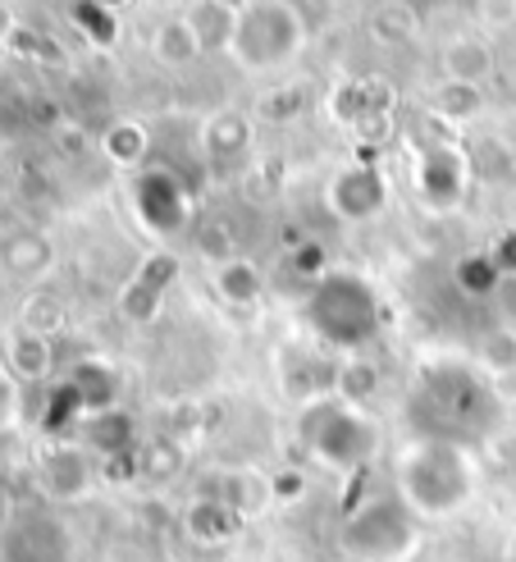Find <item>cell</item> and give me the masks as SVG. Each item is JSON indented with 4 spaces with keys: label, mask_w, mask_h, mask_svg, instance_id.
<instances>
[{
    "label": "cell",
    "mask_w": 516,
    "mask_h": 562,
    "mask_svg": "<svg viewBox=\"0 0 516 562\" xmlns=\"http://www.w3.org/2000/svg\"><path fill=\"white\" fill-rule=\"evenodd\" d=\"M69 384L78 389V398L88 412H105L110 398H114V371L101 367V361H82V367L69 375Z\"/></svg>",
    "instance_id": "ffe728a7"
},
{
    "label": "cell",
    "mask_w": 516,
    "mask_h": 562,
    "mask_svg": "<svg viewBox=\"0 0 516 562\" xmlns=\"http://www.w3.org/2000/svg\"><path fill=\"white\" fill-rule=\"evenodd\" d=\"M197 50H202V42H197V33H192L188 14H179V19H165V23L156 27V55H160L165 65H188Z\"/></svg>",
    "instance_id": "e0dca14e"
},
{
    "label": "cell",
    "mask_w": 516,
    "mask_h": 562,
    "mask_svg": "<svg viewBox=\"0 0 516 562\" xmlns=\"http://www.w3.org/2000/svg\"><path fill=\"white\" fill-rule=\"evenodd\" d=\"M215 293L228 302V306H251L261 302V270L243 257H228L215 266Z\"/></svg>",
    "instance_id": "5bb4252c"
},
{
    "label": "cell",
    "mask_w": 516,
    "mask_h": 562,
    "mask_svg": "<svg viewBox=\"0 0 516 562\" xmlns=\"http://www.w3.org/2000/svg\"><path fill=\"white\" fill-rule=\"evenodd\" d=\"M60 321H65V306L55 297H33L27 302V312H23V329L46 334V339H51V329H60Z\"/></svg>",
    "instance_id": "4316f807"
},
{
    "label": "cell",
    "mask_w": 516,
    "mask_h": 562,
    "mask_svg": "<svg viewBox=\"0 0 516 562\" xmlns=\"http://www.w3.org/2000/svg\"><path fill=\"white\" fill-rule=\"evenodd\" d=\"M393 485L416 517H457L480 490V462L462 439L420 435L397 453Z\"/></svg>",
    "instance_id": "6da1fadb"
},
{
    "label": "cell",
    "mask_w": 516,
    "mask_h": 562,
    "mask_svg": "<svg viewBox=\"0 0 516 562\" xmlns=\"http://www.w3.org/2000/svg\"><path fill=\"white\" fill-rule=\"evenodd\" d=\"M298 435L306 443V453L334 471H361L380 443V426L366 416V407L329 398V393L306 403V412L298 420Z\"/></svg>",
    "instance_id": "7a4b0ae2"
},
{
    "label": "cell",
    "mask_w": 516,
    "mask_h": 562,
    "mask_svg": "<svg viewBox=\"0 0 516 562\" xmlns=\"http://www.w3.org/2000/svg\"><path fill=\"white\" fill-rule=\"evenodd\" d=\"M375 389H380V371L370 367V361H343L338 375H334V398L352 403V407L375 398Z\"/></svg>",
    "instance_id": "44dd1931"
},
{
    "label": "cell",
    "mask_w": 516,
    "mask_h": 562,
    "mask_svg": "<svg viewBox=\"0 0 516 562\" xmlns=\"http://www.w3.org/2000/svg\"><path fill=\"white\" fill-rule=\"evenodd\" d=\"M0 562H74L69 521L55 508L19 513L5 536H0Z\"/></svg>",
    "instance_id": "8992f818"
},
{
    "label": "cell",
    "mask_w": 516,
    "mask_h": 562,
    "mask_svg": "<svg viewBox=\"0 0 516 562\" xmlns=\"http://www.w3.org/2000/svg\"><path fill=\"white\" fill-rule=\"evenodd\" d=\"M5 367L14 380H46L51 371V344L46 334H33V329H19L10 348H5Z\"/></svg>",
    "instance_id": "9a60e30c"
},
{
    "label": "cell",
    "mask_w": 516,
    "mask_h": 562,
    "mask_svg": "<svg viewBox=\"0 0 516 562\" xmlns=\"http://www.w3.org/2000/svg\"><path fill=\"white\" fill-rule=\"evenodd\" d=\"M10 412H14V375L5 361H0V420H10Z\"/></svg>",
    "instance_id": "f1b7e54d"
},
{
    "label": "cell",
    "mask_w": 516,
    "mask_h": 562,
    "mask_svg": "<svg viewBox=\"0 0 516 562\" xmlns=\"http://www.w3.org/2000/svg\"><path fill=\"white\" fill-rule=\"evenodd\" d=\"M175 270H179V261L175 257H152L147 266H142V274L128 284V293H124V316H133V321H147V316H156V306H160V297H165V289L175 284Z\"/></svg>",
    "instance_id": "8fae6325"
},
{
    "label": "cell",
    "mask_w": 516,
    "mask_h": 562,
    "mask_svg": "<svg viewBox=\"0 0 516 562\" xmlns=\"http://www.w3.org/2000/svg\"><path fill=\"white\" fill-rule=\"evenodd\" d=\"M475 105H480V92L471 88V82H444V88L435 92V110L444 120H467V115H475Z\"/></svg>",
    "instance_id": "cb8c5ba5"
},
{
    "label": "cell",
    "mask_w": 516,
    "mask_h": 562,
    "mask_svg": "<svg viewBox=\"0 0 516 562\" xmlns=\"http://www.w3.org/2000/svg\"><path fill=\"white\" fill-rule=\"evenodd\" d=\"M490 257H494V266L503 270V279H516V229L498 234V243L490 247Z\"/></svg>",
    "instance_id": "83f0119b"
},
{
    "label": "cell",
    "mask_w": 516,
    "mask_h": 562,
    "mask_svg": "<svg viewBox=\"0 0 516 562\" xmlns=\"http://www.w3.org/2000/svg\"><path fill=\"white\" fill-rule=\"evenodd\" d=\"M105 151H110V160H120V165H137L142 156H147V133H142L137 124H114L105 133Z\"/></svg>",
    "instance_id": "d4e9b609"
},
{
    "label": "cell",
    "mask_w": 516,
    "mask_h": 562,
    "mask_svg": "<svg viewBox=\"0 0 516 562\" xmlns=\"http://www.w3.org/2000/svg\"><path fill=\"white\" fill-rule=\"evenodd\" d=\"M0 266H5L14 279H37L51 270V243L46 234L37 229H23V234H10L0 243Z\"/></svg>",
    "instance_id": "4fadbf2b"
},
{
    "label": "cell",
    "mask_w": 516,
    "mask_h": 562,
    "mask_svg": "<svg viewBox=\"0 0 516 562\" xmlns=\"http://www.w3.org/2000/svg\"><path fill=\"white\" fill-rule=\"evenodd\" d=\"M133 196H137V215L147 220L156 234L183 229V220H188V192H183V183L175 175H165V170L137 175Z\"/></svg>",
    "instance_id": "9c48e42d"
},
{
    "label": "cell",
    "mask_w": 516,
    "mask_h": 562,
    "mask_svg": "<svg viewBox=\"0 0 516 562\" xmlns=\"http://www.w3.org/2000/svg\"><path fill=\"white\" fill-rule=\"evenodd\" d=\"M19 513H14V498H10V490L5 485H0V536H5V530H10V521H14Z\"/></svg>",
    "instance_id": "f546056e"
},
{
    "label": "cell",
    "mask_w": 516,
    "mask_h": 562,
    "mask_svg": "<svg viewBox=\"0 0 516 562\" xmlns=\"http://www.w3.org/2000/svg\"><path fill=\"white\" fill-rule=\"evenodd\" d=\"M298 46H302V23L283 0H251L238 14L234 50L243 55V65H256V69L283 65Z\"/></svg>",
    "instance_id": "5b68a950"
},
{
    "label": "cell",
    "mask_w": 516,
    "mask_h": 562,
    "mask_svg": "<svg viewBox=\"0 0 516 562\" xmlns=\"http://www.w3.org/2000/svg\"><path fill=\"white\" fill-rule=\"evenodd\" d=\"M452 274H457V289L471 293V297H490V293L503 284V270L494 266L490 251H471V257L457 261Z\"/></svg>",
    "instance_id": "d6986e66"
},
{
    "label": "cell",
    "mask_w": 516,
    "mask_h": 562,
    "mask_svg": "<svg viewBox=\"0 0 516 562\" xmlns=\"http://www.w3.org/2000/svg\"><path fill=\"white\" fill-rule=\"evenodd\" d=\"M343 544L361 562H403L416 549V513L397 494L370 498L343 521Z\"/></svg>",
    "instance_id": "277c9868"
},
{
    "label": "cell",
    "mask_w": 516,
    "mask_h": 562,
    "mask_svg": "<svg viewBox=\"0 0 516 562\" xmlns=\"http://www.w3.org/2000/svg\"><path fill=\"white\" fill-rule=\"evenodd\" d=\"M234 526H238V517L228 513L220 498H202V503H192V508H188V530H192V540H224Z\"/></svg>",
    "instance_id": "7402d4cb"
},
{
    "label": "cell",
    "mask_w": 516,
    "mask_h": 562,
    "mask_svg": "<svg viewBox=\"0 0 516 562\" xmlns=\"http://www.w3.org/2000/svg\"><path fill=\"white\" fill-rule=\"evenodd\" d=\"M480 367L494 371V375H512L516 371V329L512 325L490 329L480 339Z\"/></svg>",
    "instance_id": "603a6c76"
},
{
    "label": "cell",
    "mask_w": 516,
    "mask_h": 562,
    "mask_svg": "<svg viewBox=\"0 0 516 562\" xmlns=\"http://www.w3.org/2000/svg\"><path fill=\"white\" fill-rule=\"evenodd\" d=\"M247 143H251V124L243 115H234V110H224V115H215L206 124V151L215 160H228V156L247 151Z\"/></svg>",
    "instance_id": "2e32d148"
},
{
    "label": "cell",
    "mask_w": 516,
    "mask_h": 562,
    "mask_svg": "<svg viewBox=\"0 0 516 562\" xmlns=\"http://www.w3.org/2000/svg\"><path fill=\"white\" fill-rule=\"evenodd\" d=\"M97 5H101V10H110V14H120V10L128 5V0H97Z\"/></svg>",
    "instance_id": "4dcf8cb0"
},
{
    "label": "cell",
    "mask_w": 516,
    "mask_h": 562,
    "mask_svg": "<svg viewBox=\"0 0 516 562\" xmlns=\"http://www.w3.org/2000/svg\"><path fill=\"white\" fill-rule=\"evenodd\" d=\"M220 503L228 513H234L238 521L247 517H261L270 503H274V481L270 475H256V471H234L228 481L220 485Z\"/></svg>",
    "instance_id": "7c38bea8"
},
{
    "label": "cell",
    "mask_w": 516,
    "mask_h": 562,
    "mask_svg": "<svg viewBox=\"0 0 516 562\" xmlns=\"http://www.w3.org/2000/svg\"><path fill=\"white\" fill-rule=\"evenodd\" d=\"M74 23H78L82 33H88L97 46H110V42H114V33H120V27H114V14H110V10H101L97 0H78V5H74Z\"/></svg>",
    "instance_id": "484cf974"
},
{
    "label": "cell",
    "mask_w": 516,
    "mask_h": 562,
    "mask_svg": "<svg viewBox=\"0 0 516 562\" xmlns=\"http://www.w3.org/2000/svg\"><path fill=\"white\" fill-rule=\"evenodd\" d=\"M389 202V183L375 165H348V170H338L334 183H329V206L338 220H375Z\"/></svg>",
    "instance_id": "52a82bcc"
},
{
    "label": "cell",
    "mask_w": 516,
    "mask_h": 562,
    "mask_svg": "<svg viewBox=\"0 0 516 562\" xmlns=\"http://www.w3.org/2000/svg\"><path fill=\"white\" fill-rule=\"evenodd\" d=\"M306 321L329 348H361L380 325L375 289L352 270H329L306 297Z\"/></svg>",
    "instance_id": "3957f363"
},
{
    "label": "cell",
    "mask_w": 516,
    "mask_h": 562,
    "mask_svg": "<svg viewBox=\"0 0 516 562\" xmlns=\"http://www.w3.org/2000/svg\"><path fill=\"white\" fill-rule=\"evenodd\" d=\"M467 179H471V165H467L462 151H452V147H429V151L420 156L416 188H420V196H425V206L452 211V206L467 196Z\"/></svg>",
    "instance_id": "ba28073f"
},
{
    "label": "cell",
    "mask_w": 516,
    "mask_h": 562,
    "mask_svg": "<svg viewBox=\"0 0 516 562\" xmlns=\"http://www.w3.org/2000/svg\"><path fill=\"white\" fill-rule=\"evenodd\" d=\"M490 65L494 60H490V46H484V42H452L444 50V69H448L452 82H471V88H475V82L490 74Z\"/></svg>",
    "instance_id": "ac0fdd59"
},
{
    "label": "cell",
    "mask_w": 516,
    "mask_h": 562,
    "mask_svg": "<svg viewBox=\"0 0 516 562\" xmlns=\"http://www.w3.org/2000/svg\"><path fill=\"white\" fill-rule=\"evenodd\" d=\"M37 481L46 490L51 503H74L92 490V462L78 453V448L60 443V448H51V453L42 458V471H37Z\"/></svg>",
    "instance_id": "30bf717a"
}]
</instances>
